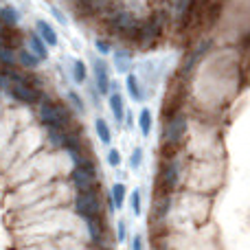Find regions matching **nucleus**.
<instances>
[{
	"label": "nucleus",
	"mask_w": 250,
	"mask_h": 250,
	"mask_svg": "<svg viewBox=\"0 0 250 250\" xmlns=\"http://www.w3.org/2000/svg\"><path fill=\"white\" fill-rule=\"evenodd\" d=\"M75 4L83 13H99L108 7V0H75Z\"/></svg>",
	"instance_id": "a211bd4d"
},
{
	"label": "nucleus",
	"mask_w": 250,
	"mask_h": 250,
	"mask_svg": "<svg viewBox=\"0 0 250 250\" xmlns=\"http://www.w3.org/2000/svg\"><path fill=\"white\" fill-rule=\"evenodd\" d=\"M2 44H4V40H2V33H0V46H2Z\"/></svg>",
	"instance_id": "f704fd0d"
},
{
	"label": "nucleus",
	"mask_w": 250,
	"mask_h": 250,
	"mask_svg": "<svg viewBox=\"0 0 250 250\" xmlns=\"http://www.w3.org/2000/svg\"><path fill=\"white\" fill-rule=\"evenodd\" d=\"M185 129H187V117L182 112H178L176 117H171L167 121L163 129V143L165 145H178L185 136Z\"/></svg>",
	"instance_id": "39448f33"
},
{
	"label": "nucleus",
	"mask_w": 250,
	"mask_h": 250,
	"mask_svg": "<svg viewBox=\"0 0 250 250\" xmlns=\"http://www.w3.org/2000/svg\"><path fill=\"white\" fill-rule=\"evenodd\" d=\"M143 158H145V154H143V147H134V151L129 154V169H141L143 165Z\"/></svg>",
	"instance_id": "393cba45"
},
{
	"label": "nucleus",
	"mask_w": 250,
	"mask_h": 250,
	"mask_svg": "<svg viewBox=\"0 0 250 250\" xmlns=\"http://www.w3.org/2000/svg\"><path fill=\"white\" fill-rule=\"evenodd\" d=\"M125 198H127V189H125L123 182H114L112 189H110V211H119L125 207Z\"/></svg>",
	"instance_id": "9b49d317"
},
{
	"label": "nucleus",
	"mask_w": 250,
	"mask_h": 250,
	"mask_svg": "<svg viewBox=\"0 0 250 250\" xmlns=\"http://www.w3.org/2000/svg\"><path fill=\"white\" fill-rule=\"evenodd\" d=\"M0 64H2L4 68H9V66H18V53L13 51L11 46H7V44L0 46Z\"/></svg>",
	"instance_id": "4be33fe9"
},
{
	"label": "nucleus",
	"mask_w": 250,
	"mask_h": 250,
	"mask_svg": "<svg viewBox=\"0 0 250 250\" xmlns=\"http://www.w3.org/2000/svg\"><path fill=\"white\" fill-rule=\"evenodd\" d=\"M151 125H154V119H151V112L147 108H143L141 112H138V129H141L143 136H149L151 134Z\"/></svg>",
	"instance_id": "412c9836"
},
{
	"label": "nucleus",
	"mask_w": 250,
	"mask_h": 250,
	"mask_svg": "<svg viewBox=\"0 0 250 250\" xmlns=\"http://www.w3.org/2000/svg\"><path fill=\"white\" fill-rule=\"evenodd\" d=\"M160 33H163V24L154 18V20H147V22H138L134 40H136L141 46H151V44L160 38Z\"/></svg>",
	"instance_id": "423d86ee"
},
{
	"label": "nucleus",
	"mask_w": 250,
	"mask_h": 250,
	"mask_svg": "<svg viewBox=\"0 0 250 250\" xmlns=\"http://www.w3.org/2000/svg\"><path fill=\"white\" fill-rule=\"evenodd\" d=\"M145 248V242H143V235H134L132 244H129V250H143Z\"/></svg>",
	"instance_id": "c756f323"
},
{
	"label": "nucleus",
	"mask_w": 250,
	"mask_h": 250,
	"mask_svg": "<svg viewBox=\"0 0 250 250\" xmlns=\"http://www.w3.org/2000/svg\"><path fill=\"white\" fill-rule=\"evenodd\" d=\"M117 239L121 244L127 239V224H125V220H119V224H117Z\"/></svg>",
	"instance_id": "c85d7f7f"
},
{
	"label": "nucleus",
	"mask_w": 250,
	"mask_h": 250,
	"mask_svg": "<svg viewBox=\"0 0 250 250\" xmlns=\"http://www.w3.org/2000/svg\"><path fill=\"white\" fill-rule=\"evenodd\" d=\"M125 88H127L129 97H132L134 101H143V99H145L143 88H141V82H138V77L134 73H127V77H125Z\"/></svg>",
	"instance_id": "2eb2a0df"
},
{
	"label": "nucleus",
	"mask_w": 250,
	"mask_h": 250,
	"mask_svg": "<svg viewBox=\"0 0 250 250\" xmlns=\"http://www.w3.org/2000/svg\"><path fill=\"white\" fill-rule=\"evenodd\" d=\"M95 132L104 145H112V129H110V125L105 119H101V117L95 119Z\"/></svg>",
	"instance_id": "f3484780"
},
{
	"label": "nucleus",
	"mask_w": 250,
	"mask_h": 250,
	"mask_svg": "<svg viewBox=\"0 0 250 250\" xmlns=\"http://www.w3.org/2000/svg\"><path fill=\"white\" fill-rule=\"evenodd\" d=\"M95 48L101 53V55H110V53H112V46H110L108 40H104V38L95 40Z\"/></svg>",
	"instance_id": "bb28decb"
},
{
	"label": "nucleus",
	"mask_w": 250,
	"mask_h": 250,
	"mask_svg": "<svg viewBox=\"0 0 250 250\" xmlns=\"http://www.w3.org/2000/svg\"><path fill=\"white\" fill-rule=\"evenodd\" d=\"M0 22H2L4 26H16L18 22H20L18 9L11 7V4H2V7H0Z\"/></svg>",
	"instance_id": "dca6fc26"
},
{
	"label": "nucleus",
	"mask_w": 250,
	"mask_h": 250,
	"mask_svg": "<svg viewBox=\"0 0 250 250\" xmlns=\"http://www.w3.org/2000/svg\"><path fill=\"white\" fill-rule=\"evenodd\" d=\"M38 119L44 127H60V129H68V125L73 123V112L66 108L64 104H57L51 99H42L38 101Z\"/></svg>",
	"instance_id": "f257e3e1"
},
{
	"label": "nucleus",
	"mask_w": 250,
	"mask_h": 250,
	"mask_svg": "<svg viewBox=\"0 0 250 250\" xmlns=\"http://www.w3.org/2000/svg\"><path fill=\"white\" fill-rule=\"evenodd\" d=\"M189 2L191 0H176V16H182V13H187V9H189Z\"/></svg>",
	"instance_id": "7c9ffc66"
},
{
	"label": "nucleus",
	"mask_w": 250,
	"mask_h": 250,
	"mask_svg": "<svg viewBox=\"0 0 250 250\" xmlns=\"http://www.w3.org/2000/svg\"><path fill=\"white\" fill-rule=\"evenodd\" d=\"M16 53H18V64H20L22 68H26V70L38 68L40 60L33 55V53L29 51V48H22V51H16Z\"/></svg>",
	"instance_id": "6ab92c4d"
},
{
	"label": "nucleus",
	"mask_w": 250,
	"mask_h": 250,
	"mask_svg": "<svg viewBox=\"0 0 250 250\" xmlns=\"http://www.w3.org/2000/svg\"><path fill=\"white\" fill-rule=\"evenodd\" d=\"M92 73H95L97 92L108 97V92H110V68H108V62H105L104 57H97L95 64H92Z\"/></svg>",
	"instance_id": "6e6552de"
},
{
	"label": "nucleus",
	"mask_w": 250,
	"mask_h": 250,
	"mask_svg": "<svg viewBox=\"0 0 250 250\" xmlns=\"http://www.w3.org/2000/svg\"><path fill=\"white\" fill-rule=\"evenodd\" d=\"M0 33H4V24H2V22H0Z\"/></svg>",
	"instance_id": "72a5a7b5"
},
{
	"label": "nucleus",
	"mask_w": 250,
	"mask_h": 250,
	"mask_svg": "<svg viewBox=\"0 0 250 250\" xmlns=\"http://www.w3.org/2000/svg\"><path fill=\"white\" fill-rule=\"evenodd\" d=\"M178 182H180V167H178V163H167L163 169V187L176 189Z\"/></svg>",
	"instance_id": "f8f14e48"
},
{
	"label": "nucleus",
	"mask_w": 250,
	"mask_h": 250,
	"mask_svg": "<svg viewBox=\"0 0 250 250\" xmlns=\"http://www.w3.org/2000/svg\"><path fill=\"white\" fill-rule=\"evenodd\" d=\"M86 77H88L86 64H83L82 60H73V79L77 83H83V82H86Z\"/></svg>",
	"instance_id": "5701e85b"
},
{
	"label": "nucleus",
	"mask_w": 250,
	"mask_h": 250,
	"mask_svg": "<svg viewBox=\"0 0 250 250\" xmlns=\"http://www.w3.org/2000/svg\"><path fill=\"white\" fill-rule=\"evenodd\" d=\"M110 29L114 31L117 35H123V38H132L136 35V29H138V20L134 13L125 11V9H117L114 16L110 18Z\"/></svg>",
	"instance_id": "7ed1b4c3"
},
{
	"label": "nucleus",
	"mask_w": 250,
	"mask_h": 250,
	"mask_svg": "<svg viewBox=\"0 0 250 250\" xmlns=\"http://www.w3.org/2000/svg\"><path fill=\"white\" fill-rule=\"evenodd\" d=\"M83 224H86L88 237H90L92 246H104L105 226H104V220H101V215H97V217H86V220H83Z\"/></svg>",
	"instance_id": "1a4fd4ad"
},
{
	"label": "nucleus",
	"mask_w": 250,
	"mask_h": 250,
	"mask_svg": "<svg viewBox=\"0 0 250 250\" xmlns=\"http://www.w3.org/2000/svg\"><path fill=\"white\" fill-rule=\"evenodd\" d=\"M114 66H117L119 73H129V66H132V55L129 51H114Z\"/></svg>",
	"instance_id": "aec40b11"
},
{
	"label": "nucleus",
	"mask_w": 250,
	"mask_h": 250,
	"mask_svg": "<svg viewBox=\"0 0 250 250\" xmlns=\"http://www.w3.org/2000/svg\"><path fill=\"white\" fill-rule=\"evenodd\" d=\"M90 250H104V246H92Z\"/></svg>",
	"instance_id": "473e14b6"
},
{
	"label": "nucleus",
	"mask_w": 250,
	"mask_h": 250,
	"mask_svg": "<svg viewBox=\"0 0 250 250\" xmlns=\"http://www.w3.org/2000/svg\"><path fill=\"white\" fill-rule=\"evenodd\" d=\"M70 185L77 189V193H82V191H97V169L73 167Z\"/></svg>",
	"instance_id": "20e7f679"
},
{
	"label": "nucleus",
	"mask_w": 250,
	"mask_h": 250,
	"mask_svg": "<svg viewBox=\"0 0 250 250\" xmlns=\"http://www.w3.org/2000/svg\"><path fill=\"white\" fill-rule=\"evenodd\" d=\"M108 165L110 167H119L121 165V154H119V149H108Z\"/></svg>",
	"instance_id": "cd10ccee"
},
{
	"label": "nucleus",
	"mask_w": 250,
	"mask_h": 250,
	"mask_svg": "<svg viewBox=\"0 0 250 250\" xmlns=\"http://www.w3.org/2000/svg\"><path fill=\"white\" fill-rule=\"evenodd\" d=\"M35 33H38V38L42 40L46 46H57V42H60V40H57L55 29H53L46 20H38V22H35Z\"/></svg>",
	"instance_id": "9d476101"
},
{
	"label": "nucleus",
	"mask_w": 250,
	"mask_h": 250,
	"mask_svg": "<svg viewBox=\"0 0 250 250\" xmlns=\"http://www.w3.org/2000/svg\"><path fill=\"white\" fill-rule=\"evenodd\" d=\"M51 13H53V16H55V20H60V24H62V26H66V22H68V20H66V16L60 11V9H55V7H53V9H51Z\"/></svg>",
	"instance_id": "2f4dec72"
},
{
	"label": "nucleus",
	"mask_w": 250,
	"mask_h": 250,
	"mask_svg": "<svg viewBox=\"0 0 250 250\" xmlns=\"http://www.w3.org/2000/svg\"><path fill=\"white\" fill-rule=\"evenodd\" d=\"M129 207H132L134 215H141L143 213V193H141V189H134L132 193H129Z\"/></svg>",
	"instance_id": "b1692460"
},
{
	"label": "nucleus",
	"mask_w": 250,
	"mask_h": 250,
	"mask_svg": "<svg viewBox=\"0 0 250 250\" xmlns=\"http://www.w3.org/2000/svg\"><path fill=\"white\" fill-rule=\"evenodd\" d=\"M73 208L82 220L86 217H97L101 215V200L97 191H82V193L75 195L73 200Z\"/></svg>",
	"instance_id": "f03ea898"
},
{
	"label": "nucleus",
	"mask_w": 250,
	"mask_h": 250,
	"mask_svg": "<svg viewBox=\"0 0 250 250\" xmlns=\"http://www.w3.org/2000/svg\"><path fill=\"white\" fill-rule=\"evenodd\" d=\"M108 105H110V112H112L114 121L123 123L125 119V104H123V97L119 92H108Z\"/></svg>",
	"instance_id": "ddd939ff"
},
{
	"label": "nucleus",
	"mask_w": 250,
	"mask_h": 250,
	"mask_svg": "<svg viewBox=\"0 0 250 250\" xmlns=\"http://www.w3.org/2000/svg\"><path fill=\"white\" fill-rule=\"evenodd\" d=\"M9 92L20 104H26V105H35L40 101V90L31 82H11L9 83Z\"/></svg>",
	"instance_id": "0eeeda50"
},
{
	"label": "nucleus",
	"mask_w": 250,
	"mask_h": 250,
	"mask_svg": "<svg viewBox=\"0 0 250 250\" xmlns=\"http://www.w3.org/2000/svg\"><path fill=\"white\" fill-rule=\"evenodd\" d=\"M29 51L33 53L40 62H46L48 60V46L38 38V33H31L29 35Z\"/></svg>",
	"instance_id": "4468645a"
},
{
	"label": "nucleus",
	"mask_w": 250,
	"mask_h": 250,
	"mask_svg": "<svg viewBox=\"0 0 250 250\" xmlns=\"http://www.w3.org/2000/svg\"><path fill=\"white\" fill-rule=\"evenodd\" d=\"M68 99H70V104H73V108L77 110V114H83V112H86V105H83L82 97H79L77 92L70 90V92H68Z\"/></svg>",
	"instance_id": "a878e982"
}]
</instances>
